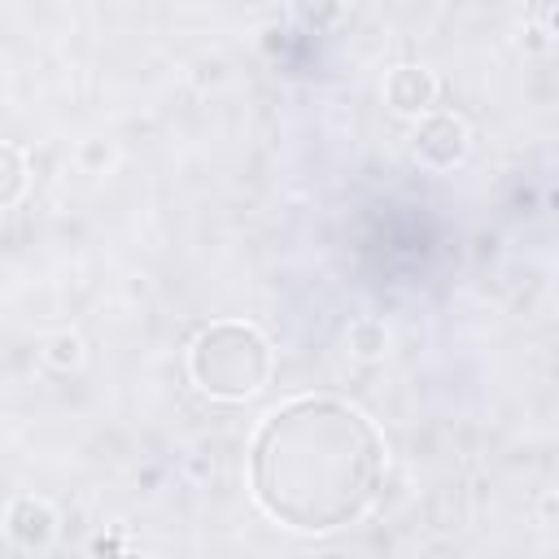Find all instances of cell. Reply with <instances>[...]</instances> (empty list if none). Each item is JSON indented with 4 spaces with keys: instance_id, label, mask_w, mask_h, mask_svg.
<instances>
[{
    "instance_id": "1",
    "label": "cell",
    "mask_w": 559,
    "mask_h": 559,
    "mask_svg": "<svg viewBox=\"0 0 559 559\" xmlns=\"http://www.w3.org/2000/svg\"><path fill=\"white\" fill-rule=\"evenodd\" d=\"M384 437L336 397H297L271 411L249 450V485L258 507L297 533H332L354 524L380 493Z\"/></svg>"
},
{
    "instance_id": "2",
    "label": "cell",
    "mask_w": 559,
    "mask_h": 559,
    "mask_svg": "<svg viewBox=\"0 0 559 559\" xmlns=\"http://www.w3.org/2000/svg\"><path fill=\"white\" fill-rule=\"evenodd\" d=\"M188 376L205 397L245 402L271 376V345L253 323L218 319L188 345Z\"/></svg>"
},
{
    "instance_id": "3",
    "label": "cell",
    "mask_w": 559,
    "mask_h": 559,
    "mask_svg": "<svg viewBox=\"0 0 559 559\" xmlns=\"http://www.w3.org/2000/svg\"><path fill=\"white\" fill-rule=\"evenodd\" d=\"M415 157L428 162V166H437V170L463 162L467 157V127H463V118H454V114H428L419 122V131H415Z\"/></svg>"
},
{
    "instance_id": "4",
    "label": "cell",
    "mask_w": 559,
    "mask_h": 559,
    "mask_svg": "<svg viewBox=\"0 0 559 559\" xmlns=\"http://www.w3.org/2000/svg\"><path fill=\"white\" fill-rule=\"evenodd\" d=\"M4 533H9V542L22 546V550H44V546H52V537H57V511H52L44 498L22 493V498H13L9 511H4Z\"/></svg>"
},
{
    "instance_id": "5",
    "label": "cell",
    "mask_w": 559,
    "mask_h": 559,
    "mask_svg": "<svg viewBox=\"0 0 559 559\" xmlns=\"http://www.w3.org/2000/svg\"><path fill=\"white\" fill-rule=\"evenodd\" d=\"M384 96L397 114H428L437 100V79L424 66H397L384 83Z\"/></svg>"
},
{
    "instance_id": "6",
    "label": "cell",
    "mask_w": 559,
    "mask_h": 559,
    "mask_svg": "<svg viewBox=\"0 0 559 559\" xmlns=\"http://www.w3.org/2000/svg\"><path fill=\"white\" fill-rule=\"evenodd\" d=\"M0 162H4V183H0V205H17L22 188H26V162L17 153V144H4L0 148Z\"/></svg>"
},
{
    "instance_id": "7",
    "label": "cell",
    "mask_w": 559,
    "mask_h": 559,
    "mask_svg": "<svg viewBox=\"0 0 559 559\" xmlns=\"http://www.w3.org/2000/svg\"><path fill=\"white\" fill-rule=\"evenodd\" d=\"M341 4H345V0H293V13H297L301 26L323 31V26H332V22L341 17Z\"/></svg>"
},
{
    "instance_id": "8",
    "label": "cell",
    "mask_w": 559,
    "mask_h": 559,
    "mask_svg": "<svg viewBox=\"0 0 559 559\" xmlns=\"http://www.w3.org/2000/svg\"><path fill=\"white\" fill-rule=\"evenodd\" d=\"M79 358H83V345H79V336L61 332V336H52V341H48V362H52L57 371H66V367H79Z\"/></svg>"
},
{
    "instance_id": "9",
    "label": "cell",
    "mask_w": 559,
    "mask_h": 559,
    "mask_svg": "<svg viewBox=\"0 0 559 559\" xmlns=\"http://www.w3.org/2000/svg\"><path fill=\"white\" fill-rule=\"evenodd\" d=\"M349 345L362 354V358H376L384 349V328L380 323H354L349 328Z\"/></svg>"
}]
</instances>
